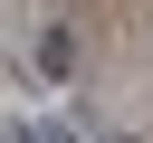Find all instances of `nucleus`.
Masks as SVG:
<instances>
[{
	"label": "nucleus",
	"mask_w": 153,
	"mask_h": 143,
	"mask_svg": "<svg viewBox=\"0 0 153 143\" xmlns=\"http://www.w3.org/2000/svg\"><path fill=\"white\" fill-rule=\"evenodd\" d=\"M86 143H124V133H86Z\"/></svg>",
	"instance_id": "obj_3"
},
{
	"label": "nucleus",
	"mask_w": 153,
	"mask_h": 143,
	"mask_svg": "<svg viewBox=\"0 0 153 143\" xmlns=\"http://www.w3.org/2000/svg\"><path fill=\"white\" fill-rule=\"evenodd\" d=\"M10 143H86V133H76L67 114H19V124H10Z\"/></svg>",
	"instance_id": "obj_2"
},
{
	"label": "nucleus",
	"mask_w": 153,
	"mask_h": 143,
	"mask_svg": "<svg viewBox=\"0 0 153 143\" xmlns=\"http://www.w3.org/2000/svg\"><path fill=\"white\" fill-rule=\"evenodd\" d=\"M38 76H57V86L76 76V29H57V19L38 29Z\"/></svg>",
	"instance_id": "obj_1"
}]
</instances>
